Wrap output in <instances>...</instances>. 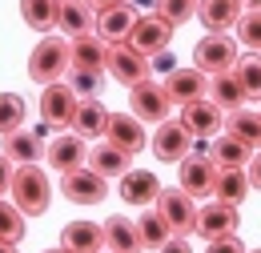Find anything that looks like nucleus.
<instances>
[{"mask_svg":"<svg viewBox=\"0 0 261 253\" xmlns=\"http://www.w3.org/2000/svg\"><path fill=\"white\" fill-rule=\"evenodd\" d=\"M12 201L24 217H40L48 213L53 205V185H48V173L36 169V165H16V177H12Z\"/></svg>","mask_w":261,"mask_h":253,"instance_id":"f257e3e1","label":"nucleus"},{"mask_svg":"<svg viewBox=\"0 0 261 253\" xmlns=\"http://www.w3.org/2000/svg\"><path fill=\"white\" fill-rule=\"evenodd\" d=\"M72 57H68V40L65 36H44L36 40L33 57H29V77L36 85H57L61 77H68Z\"/></svg>","mask_w":261,"mask_h":253,"instance_id":"f03ea898","label":"nucleus"},{"mask_svg":"<svg viewBox=\"0 0 261 253\" xmlns=\"http://www.w3.org/2000/svg\"><path fill=\"white\" fill-rule=\"evenodd\" d=\"M109 77L113 81H121L125 89L133 85H141V81H149V72H153V61L145 57V53H137L129 40H121V44H109Z\"/></svg>","mask_w":261,"mask_h":253,"instance_id":"7ed1b4c3","label":"nucleus"},{"mask_svg":"<svg viewBox=\"0 0 261 253\" xmlns=\"http://www.w3.org/2000/svg\"><path fill=\"white\" fill-rule=\"evenodd\" d=\"M193 61L201 72H229L237 64V40L225 36V32H205L201 40L193 44Z\"/></svg>","mask_w":261,"mask_h":253,"instance_id":"20e7f679","label":"nucleus"},{"mask_svg":"<svg viewBox=\"0 0 261 253\" xmlns=\"http://www.w3.org/2000/svg\"><path fill=\"white\" fill-rule=\"evenodd\" d=\"M105 181H109V177H100L97 169L81 165V169L61 173V193H65L72 205H100V201L109 197V185H105Z\"/></svg>","mask_w":261,"mask_h":253,"instance_id":"39448f33","label":"nucleus"},{"mask_svg":"<svg viewBox=\"0 0 261 253\" xmlns=\"http://www.w3.org/2000/svg\"><path fill=\"white\" fill-rule=\"evenodd\" d=\"M157 213L169 221V229H173L177 237L197 233V205H193V197H189L185 189H161V197H157Z\"/></svg>","mask_w":261,"mask_h":253,"instance_id":"423d86ee","label":"nucleus"},{"mask_svg":"<svg viewBox=\"0 0 261 253\" xmlns=\"http://www.w3.org/2000/svg\"><path fill=\"white\" fill-rule=\"evenodd\" d=\"M129 105H133V117H141L145 125H161L169 121V93H165V85H153V81H141V85H133L129 89Z\"/></svg>","mask_w":261,"mask_h":253,"instance_id":"0eeeda50","label":"nucleus"},{"mask_svg":"<svg viewBox=\"0 0 261 253\" xmlns=\"http://www.w3.org/2000/svg\"><path fill=\"white\" fill-rule=\"evenodd\" d=\"M181 125L189 129L197 141H205V137H221V129H225V113H221L209 96H201V100L181 105Z\"/></svg>","mask_w":261,"mask_h":253,"instance_id":"6e6552de","label":"nucleus"},{"mask_svg":"<svg viewBox=\"0 0 261 253\" xmlns=\"http://www.w3.org/2000/svg\"><path fill=\"white\" fill-rule=\"evenodd\" d=\"M169 40H173V24H169L165 16H157V12H153V16H137V24H133V32H129V44L137 53H145V57L165 53Z\"/></svg>","mask_w":261,"mask_h":253,"instance_id":"1a4fd4ad","label":"nucleus"},{"mask_svg":"<svg viewBox=\"0 0 261 253\" xmlns=\"http://www.w3.org/2000/svg\"><path fill=\"white\" fill-rule=\"evenodd\" d=\"M76 105H81V96L72 93L68 85H44V93H40V117H44V125L53 129H65L72 125V117H76Z\"/></svg>","mask_w":261,"mask_h":253,"instance_id":"9d476101","label":"nucleus"},{"mask_svg":"<svg viewBox=\"0 0 261 253\" xmlns=\"http://www.w3.org/2000/svg\"><path fill=\"white\" fill-rule=\"evenodd\" d=\"M165 93L173 105H189V100H201V96H209V72H201V68H173L169 77H165Z\"/></svg>","mask_w":261,"mask_h":253,"instance_id":"9b49d317","label":"nucleus"},{"mask_svg":"<svg viewBox=\"0 0 261 253\" xmlns=\"http://www.w3.org/2000/svg\"><path fill=\"white\" fill-rule=\"evenodd\" d=\"M105 141H113V145L125 149L129 157H137V153L149 145L141 117H133V113H113V117H109V129H105Z\"/></svg>","mask_w":261,"mask_h":253,"instance_id":"f8f14e48","label":"nucleus"},{"mask_svg":"<svg viewBox=\"0 0 261 253\" xmlns=\"http://www.w3.org/2000/svg\"><path fill=\"white\" fill-rule=\"evenodd\" d=\"M189 149H193V133L181 125V121H161L157 129V137H153V153L157 161H181L189 157Z\"/></svg>","mask_w":261,"mask_h":253,"instance_id":"ddd939ff","label":"nucleus"},{"mask_svg":"<svg viewBox=\"0 0 261 253\" xmlns=\"http://www.w3.org/2000/svg\"><path fill=\"white\" fill-rule=\"evenodd\" d=\"M229 233H237V205L213 201V205L197 209V237L217 241V237H229Z\"/></svg>","mask_w":261,"mask_h":253,"instance_id":"4468645a","label":"nucleus"},{"mask_svg":"<svg viewBox=\"0 0 261 253\" xmlns=\"http://www.w3.org/2000/svg\"><path fill=\"white\" fill-rule=\"evenodd\" d=\"M157 197H161V181H157V173L153 169H129L125 177H121V201L125 205H157Z\"/></svg>","mask_w":261,"mask_h":253,"instance_id":"2eb2a0df","label":"nucleus"},{"mask_svg":"<svg viewBox=\"0 0 261 253\" xmlns=\"http://www.w3.org/2000/svg\"><path fill=\"white\" fill-rule=\"evenodd\" d=\"M44 161L57 169V173H68V169H81L89 161V149H85V137L81 133H65L57 137L48 149H44Z\"/></svg>","mask_w":261,"mask_h":253,"instance_id":"dca6fc26","label":"nucleus"},{"mask_svg":"<svg viewBox=\"0 0 261 253\" xmlns=\"http://www.w3.org/2000/svg\"><path fill=\"white\" fill-rule=\"evenodd\" d=\"M217 185V165L213 157H189L181 161V189L189 193V197H205V193H213Z\"/></svg>","mask_w":261,"mask_h":253,"instance_id":"f3484780","label":"nucleus"},{"mask_svg":"<svg viewBox=\"0 0 261 253\" xmlns=\"http://www.w3.org/2000/svg\"><path fill=\"white\" fill-rule=\"evenodd\" d=\"M57 29L65 32L68 40L97 32V8H93L89 0H61V20H57Z\"/></svg>","mask_w":261,"mask_h":253,"instance_id":"a211bd4d","label":"nucleus"},{"mask_svg":"<svg viewBox=\"0 0 261 253\" xmlns=\"http://www.w3.org/2000/svg\"><path fill=\"white\" fill-rule=\"evenodd\" d=\"M61 245L72 253H100L105 249V225L97 221H68L61 229Z\"/></svg>","mask_w":261,"mask_h":253,"instance_id":"6ab92c4d","label":"nucleus"},{"mask_svg":"<svg viewBox=\"0 0 261 253\" xmlns=\"http://www.w3.org/2000/svg\"><path fill=\"white\" fill-rule=\"evenodd\" d=\"M241 12H245V4H241V0H201V4H197V16H201V24H205L209 32L237 29Z\"/></svg>","mask_w":261,"mask_h":253,"instance_id":"aec40b11","label":"nucleus"},{"mask_svg":"<svg viewBox=\"0 0 261 253\" xmlns=\"http://www.w3.org/2000/svg\"><path fill=\"white\" fill-rule=\"evenodd\" d=\"M133 24H137V12H133L129 4H117V8L97 12V36L105 40V44H121V40H129Z\"/></svg>","mask_w":261,"mask_h":253,"instance_id":"412c9836","label":"nucleus"},{"mask_svg":"<svg viewBox=\"0 0 261 253\" xmlns=\"http://www.w3.org/2000/svg\"><path fill=\"white\" fill-rule=\"evenodd\" d=\"M209 100H213L221 113H237L249 96H245V89H241L237 72L229 68V72H213V77H209Z\"/></svg>","mask_w":261,"mask_h":253,"instance_id":"4be33fe9","label":"nucleus"},{"mask_svg":"<svg viewBox=\"0 0 261 253\" xmlns=\"http://www.w3.org/2000/svg\"><path fill=\"white\" fill-rule=\"evenodd\" d=\"M129 161L133 157L125 153V149H117V145L105 141V137L89 149V169H97L100 177H125V173H129Z\"/></svg>","mask_w":261,"mask_h":253,"instance_id":"5701e85b","label":"nucleus"},{"mask_svg":"<svg viewBox=\"0 0 261 253\" xmlns=\"http://www.w3.org/2000/svg\"><path fill=\"white\" fill-rule=\"evenodd\" d=\"M44 141H40V133L33 129H16V133H8L4 137V157H12L16 165H36V161L44 157Z\"/></svg>","mask_w":261,"mask_h":253,"instance_id":"b1692460","label":"nucleus"},{"mask_svg":"<svg viewBox=\"0 0 261 253\" xmlns=\"http://www.w3.org/2000/svg\"><path fill=\"white\" fill-rule=\"evenodd\" d=\"M68 57H72V68H100V72H105V64H109V44L100 40L97 32H89V36L68 40Z\"/></svg>","mask_w":261,"mask_h":253,"instance_id":"393cba45","label":"nucleus"},{"mask_svg":"<svg viewBox=\"0 0 261 253\" xmlns=\"http://www.w3.org/2000/svg\"><path fill=\"white\" fill-rule=\"evenodd\" d=\"M105 249L113 253H141L145 245H141V233H137V221H129V217H109L105 221Z\"/></svg>","mask_w":261,"mask_h":253,"instance_id":"a878e982","label":"nucleus"},{"mask_svg":"<svg viewBox=\"0 0 261 253\" xmlns=\"http://www.w3.org/2000/svg\"><path fill=\"white\" fill-rule=\"evenodd\" d=\"M109 117H113V113H109V109L100 105L97 96H85V100L76 105L72 129H76L81 137H97V141H100V137H105V129H109Z\"/></svg>","mask_w":261,"mask_h":253,"instance_id":"bb28decb","label":"nucleus"},{"mask_svg":"<svg viewBox=\"0 0 261 253\" xmlns=\"http://www.w3.org/2000/svg\"><path fill=\"white\" fill-rule=\"evenodd\" d=\"M249 157H253V149H249L245 141H237L233 133L213 137V165H217V169H245Z\"/></svg>","mask_w":261,"mask_h":253,"instance_id":"cd10ccee","label":"nucleus"},{"mask_svg":"<svg viewBox=\"0 0 261 253\" xmlns=\"http://www.w3.org/2000/svg\"><path fill=\"white\" fill-rule=\"evenodd\" d=\"M249 173L245 169H217V185H213V197L225 201V205H241L249 197Z\"/></svg>","mask_w":261,"mask_h":253,"instance_id":"c85d7f7f","label":"nucleus"},{"mask_svg":"<svg viewBox=\"0 0 261 253\" xmlns=\"http://www.w3.org/2000/svg\"><path fill=\"white\" fill-rule=\"evenodd\" d=\"M20 16H24L29 29L48 32V29H57V20H61V0H20Z\"/></svg>","mask_w":261,"mask_h":253,"instance_id":"c756f323","label":"nucleus"},{"mask_svg":"<svg viewBox=\"0 0 261 253\" xmlns=\"http://www.w3.org/2000/svg\"><path fill=\"white\" fill-rule=\"evenodd\" d=\"M137 233H141V245H145V249H161L165 241L173 237L169 221H165L157 209H145V213L137 217Z\"/></svg>","mask_w":261,"mask_h":253,"instance_id":"7c9ffc66","label":"nucleus"},{"mask_svg":"<svg viewBox=\"0 0 261 253\" xmlns=\"http://www.w3.org/2000/svg\"><path fill=\"white\" fill-rule=\"evenodd\" d=\"M229 133L237 137V141H245L249 149H261V113H249V109H237V113H229Z\"/></svg>","mask_w":261,"mask_h":253,"instance_id":"2f4dec72","label":"nucleus"},{"mask_svg":"<svg viewBox=\"0 0 261 253\" xmlns=\"http://www.w3.org/2000/svg\"><path fill=\"white\" fill-rule=\"evenodd\" d=\"M24 113H29L24 96L0 93V137H8V133H16V129L24 125Z\"/></svg>","mask_w":261,"mask_h":253,"instance_id":"473e14b6","label":"nucleus"},{"mask_svg":"<svg viewBox=\"0 0 261 253\" xmlns=\"http://www.w3.org/2000/svg\"><path fill=\"white\" fill-rule=\"evenodd\" d=\"M68 89L81 96H100L105 93V72L100 68H68Z\"/></svg>","mask_w":261,"mask_h":253,"instance_id":"72a5a7b5","label":"nucleus"},{"mask_svg":"<svg viewBox=\"0 0 261 253\" xmlns=\"http://www.w3.org/2000/svg\"><path fill=\"white\" fill-rule=\"evenodd\" d=\"M233 72H237V81H241L245 96H257V100H261V53H249V57H237Z\"/></svg>","mask_w":261,"mask_h":253,"instance_id":"f704fd0d","label":"nucleus"},{"mask_svg":"<svg viewBox=\"0 0 261 253\" xmlns=\"http://www.w3.org/2000/svg\"><path fill=\"white\" fill-rule=\"evenodd\" d=\"M24 237V213L16 209V201H4L0 197V241H20Z\"/></svg>","mask_w":261,"mask_h":253,"instance_id":"c9c22d12","label":"nucleus"},{"mask_svg":"<svg viewBox=\"0 0 261 253\" xmlns=\"http://www.w3.org/2000/svg\"><path fill=\"white\" fill-rule=\"evenodd\" d=\"M197 4H201V0H157V16H165V20L177 29V24H185L197 12Z\"/></svg>","mask_w":261,"mask_h":253,"instance_id":"e433bc0d","label":"nucleus"},{"mask_svg":"<svg viewBox=\"0 0 261 253\" xmlns=\"http://www.w3.org/2000/svg\"><path fill=\"white\" fill-rule=\"evenodd\" d=\"M237 40H241L245 48L261 53V12H241V20H237Z\"/></svg>","mask_w":261,"mask_h":253,"instance_id":"4c0bfd02","label":"nucleus"},{"mask_svg":"<svg viewBox=\"0 0 261 253\" xmlns=\"http://www.w3.org/2000/svg\"><path fill=\"white\" fill-rule=\"evenodd\" d=\"M205 253H249L241 241H237V233H229V237H217V241H209V249Z\"/></svg>","mask_w":261,"mask_h":253,"instance_id":"58836bf2","label":"nucleus"},{"mask_svg":"<svg viewBox=\"0 0 261 253\" xmlns=\"http://www.w3.org/2000/svg\"><path fill=\"white\" fill-rule=\"evenodd\" d=\"M12 177H16V161L0 153V197H4V193H12Z\"/></svg>","mask_w":261,"mask_h":253,"instance_id":"ea45409f","label":"nucleus"},{"mask_svg":"<svg viewBox=\"0 0 261 253\" xmlns=\"http://www.w3.org/2000/svg\"><path fill=\"white\" fill-rule=\"evenodd\" d=\"M245 173H249V185L261 189V149H253V157H249V169H245Z\"/></svg>","mask_w":261,"mask_h":253,"instance_id":"a19ab883","label":"nucleus"},{"mask_svg":"<svg viewBox=\"0 0 261 253\" xmlns=\"http://www.w3.org/2000/svg\"><path fill=\"white\" fill-rule=\"evenodd\" d=\"M157 253H193V249H189V241H185V237H177V233H173Z\"/></svg>","mask_w":261,"mask_h":253,"instance_id":"79ce46f5","label":"nucleus"},{"mask_svg":"<svg viewBox=\"0 0 261 253\" xmlns=\"http://www.w3.org/2000/svg\"><path fill=\"white\" fill-rule=\"evenodd\" d=\"M149 61H153V68H161V72H173V57H169V48L157 53V57H149Z\"/></svg>","mask_w":261,"mask_h":253,"instance_id":"37998d69","label":"nucleus"},{"mask_svg":"<svg viewBox=\"0 0 261 253\" xmlns=\"http://www.w3.org/2000/svg\"><path fill=\"white\" fill-rule=\"evenodd\" d=\"M97 12H105V8H117V4H129V0H89Z\"/></svg>","mask_w":261,"mask_h":253,"instance_id":"c03bdc74","label":"nucleus"},{"mask_svg":"<svg viewBox=\"0 0 261 253\" xmlns=\"http://www.w3.org/2000/svg\"><path fill=\"white\" fill-rule=\"evenodd\" d=\"M241 4H245L249 12H261V0H241Z\"/></svg>","mask_w":261,"mask_h":253,"instance_id":"a18cd8bd","label":"nucleus"},{"mask_svg":"<svg viewBox=\"0 0 261 253\" xmlns=\"http://www.w3.org/2000/svg\"><path fill=\"white\" fill-rule=\"evenodd\" d=\"M0 253H16V245L12 241H0Z\"/></svg>","mask_w":261,"mask_h":253,"instance_id":"49530a36","label":"nucleus"},{"mask_svg":"<svg viewBox=\"0 0 261 253\" xmlns=\"http://www.w3.org/2000/svg\"><path fill=\"white\" fill-rule=\"evenodd\" d=\"M44 253H72V249H65V245H57V249H44Z\"/></svg>","mask_w":261,"mask_h":253,"instance_id":"de8ad7c7","label":"nucleus"},{"mask_svg":"<svg viewBox=\"0 0 261 253\" xmlns=\"http://www.w3.org/2000/svg\"><path fill=\"white\" fill-rule=\"evenodd\" d=\"M105 253H113V249H105Z\"/></svg>","mask_w":261,"mask_h":253,"instance_id":"09e8293b","label":"nucleus"},{"mask_svg":"<svg viewBox=\"0 0 261 253\" xmlns=\"http://www.w3.org/2000/svg\"><path fill=\"white\" fill-rule=\"evenodd\" d=\"M253 253H261V249H253Z\"/></svg>","mask_w":261,"mask_h":253,"instance_id":"8fccbe9b","label":"nucleus"}]
</instances>
